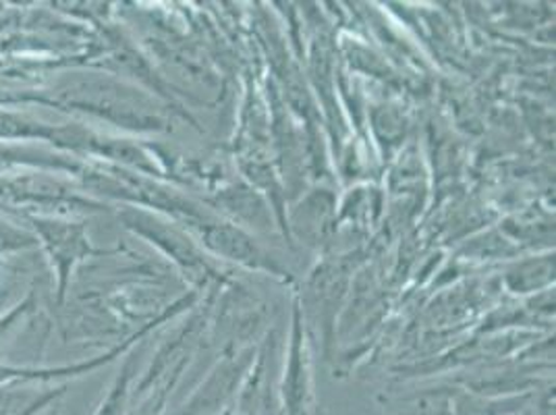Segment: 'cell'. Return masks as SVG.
Returning <instances> with one entry per match:
<instances>
[{
    "instance_id": "9c48e42d",
    "label": "cell",
    "mask_w": 556,
    "mask_h": 415,
    "mask_svg": "<svg viewBox=\"0 0 556 415\" xmlns=\"http://www.w3.org/2000/svg\"><path fill=\"white\" fill-rule=\"evenodd\" d=\"M513 415H533L532 410H526V412H519V414H513Z\"/></svg>"
},
{
    "instance_id": "3957f363",
    "label": "cell",
    "mask_w": 556,
    "mask_h": 415,
    "mask_svg": "<svg viewBox=\"0 0 556 415\" xmlns=\"http://www.w3.org/2000/svg\"><path fill=\"white\" fill-rule=\"evenodd\" d=\"M280 412L282 415H316V392L312 378V360L303 328L300 303L293 305V328L280 382Z\"/></svg>"
},
{
    "instance_id": "ba28073f",
    "label": "cell",
    "mask_w": 556,
    "mask_h": 415,
    "mask_svg": "<svg viewBox=\"0 0 556 415\" xmlns=\"http://www.w3.org/2000/svg\"><path fill=\"white\" fill-rule=\"evenodd\" d=\"M186 364L187 362H184L177 368L170 369L152 391L143 394L139 407H136V412L129 415H163L164 405H166L170 392L175 389L177 380L181 378V372L186 368Z\"/></svg>"
},
{
    "instance_id": "277c9868",
    "label": "cell",
    "mask_w": 556,
    "mask_h": 415,
    "mask_svg": "<svg viewBox=\"0 0 556 415\" xmlns=\"http://www.w3.org/2000/svg\"><path fill=\"white\" fill-rule=\"evenodd\" d=\"M254 349L235 351L210 372L202 389L193 392L184 407L173 415H214L241 389L250 369L254 366Z\"/></svg>"
},
{
    "instance_id": "6da1fadb",
    "label": "cell",
    "mask_w": 556,
    "mask_h": 415,
    "mask_svg": "<svg viewBox=\"0 0 556 415\" xmlns=\"http://www.w3.org/2000/svg\"><path fill=\"white\" fill-rule=\"evenodd\" d=\"M125 223L129 229L150 239V243H154L163 254L168 255L179 268L186 271L187 277L193 282L206 285L210 278H214L216 271L210 266L208 260L204 252L200 250V246L187 235V232L177 229L175 225H168L161 218H156L154 214H148L143 210H127L123 214Z\"/></svg>"
},
{
    "instance_id": "52a82bcc",
    "label": "cell",
    "mask_w": 556,
    "mask_h": 415,
    "mask_svg": "<svg viewBox=\"0 0 556 415\" xmlns=\"http://www.w3.org/2000/svg\"><path fill=\"white\" fill-rule=\"evenodd\" d=\"M136 376H138V360L131 355L127 357L125 366L118 372L115 382L111 385V389L93 415H129Z\"/></svg>"
},
{
    "instance_id": "8992f818",
    "label": "cell",
    "mask_w": 556,
    "mask_h": 415,
    "mask_svg": "<svg viewBox=\"0 0 556 415\" xmlns=\"http://www.w3.org/2000/svg\"><path fill=\"white\" fill-rule=\"evenodd\" d=\"M555 280V257L544 255L515 264L507 273V287L513 293H532Z\"/></svg>"
},
{
    "instance_id": "5b68a950",
    "label": "cell",
    "mask_w": 556,
    "mask_h": 415,
    "mask_svg": "<svg viewBox=\"0 0 556 415\" xmlns=\"http://www.w3.org/2000/svg\"><path fill=\"white\" fill-rule=\"evenodd\" d=\"M47 380H24L0 387V415H38L65 389L47 387Z\"/></svg>"
},
{
    "instance_id": "7a4b0ae2",
    "label": "cell",
    "mask_w": 556,
    "mask_h": 415,
    "mask_svg": "<svg viewBox=\"0 0 556 415\" xmlns=\"http://www.w3.org/2000/svg\"><path fill=\"white\" fill-rule=\"evenodd\" d=\"M202 241V248H206L210 254L237 262L250 271H262L273 277H285V271L273 260L252 235L243 231L241 227L218 221L216 216H210L202 223H195L189 227Z\"/></svg>"
}]
</instances>
